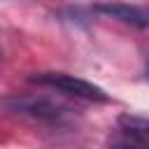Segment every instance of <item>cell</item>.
<instances>
[{
	"instance_id": "cell-1",
	"label": "cell",
	"mask_w": 149,
	"mask_h": 149,
	"mask_svg": "<svg viewBox=\"0 0 149 149\" xmlns=\"http://www.w3.org/2000/svg\"><path fill=\"white\" fill-rule=\"evenodd\" d=\"M30 81L40 84V86L56 88V91H61L65 95L81 98V100H93V102H107L109 100V95L105 93V88L95 86L93 81L79 79L74 74H65V72H40V74H33Z\"/></svg>"
},
{
	"instance_id": "cell-2",
	"label": "cell",
	"mask_w": 149,
	"mask_h": 149,
	"mask_svg": "<svg viewBox=\"0 0 149 149\" xmlns=\"http://www.w3.org/2000/svg\"><path fill=\"white\" fill-rule=\"evenodd\" d=\"M12 109L14 112H21L26 116H33L37 121H44V123H65L70 119V107L65 105H58L54 100H47V98H16V100H9Z\"/></svg>"
},
{
	"instance_id": "cell-3",
	"label": "cell",
	"mask_w": 149,
	"mask_h": 149,
	"mask_svg": "<svg viewBox=\"0 0 149 149\" xmlns=\"http://www.w3.org/2000/svg\"><path fill=\"white\" fill-rule=\"evenodd\" d=\"M95 12L112 16L116 21L130 23L135 28H149V7H137V5H123V2H102L93 7Z\"/></svg>"
},
{
	"instance_id": "cell-4",
	"label": "cell",
	"mask_w": 149,
	"mask_h": 149,
	"mask_svg": "<svg viewBox=\"0 0 149 149\" xmlns=\"http://www.w3.org/2000/svg\"><path fill=\"white\" fill-rule=\"evenodd\" d=\"M112 149H149V137L140 135L135 130H126L121 128L114 137H112Z\"/></svg>"
},
{
	"instance_id": "cell-5",
	"label": "cell",
	"mask_w": 149,
	"mask_h": 149,
	"mask_svg": "<svg viewBox=\"0 0 149 149\" xmlns=\"http://www.w3.org/2000/svg\"><path fill=\"white\" fill-rule=\"evenodd\" d=\"M119 123H121V128H126V130H135V133L149 137V119H140V116H121Z\"/></svg>"
},
{
	"instance_id": "cell-6",
	"label": "cell",
	"mask_w": 149,
	"mask_h": 149,
	"mask_svg": "<svg viewBox=\"0 0 149 149\" xmlns=\"http://www.w3.org/2000/svg\"><path fill=\"white\" fill-rule=\"evenodd\" d=\"M147 74H149V54H147Z\"/></svg>"
}]
</instances>
